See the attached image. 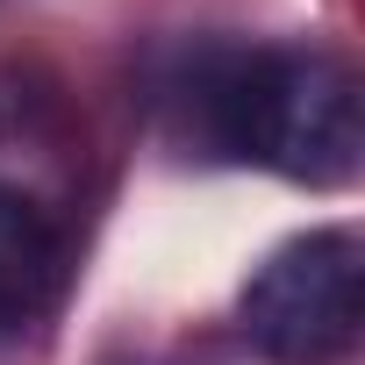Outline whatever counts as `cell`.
<instances>
[{
  "label": "cell",
  "instance_id": "obj_1",
  "mask_svg": "<svg viewBox=\"0 0 365 365\" xmlns=\"http://www.w3.org/2000/svg\"><path fill=\"white\" fill-rule=\"evenodd\" d=\"M172 115L208 158L258 165L301 187H344L365 150L358 79L329 51H244L208 43L179 65Z\"/></svg>",
  "mask_w": 365,
  "mask_h": 365
},
{
  "label": "cell",
  "instance_id": "obj_2",
  "mask_svg": "<svg viewBox=\"0 0 365 365\" xmlns=\"http://www.w3.org/2000/svg\"><path fill=\"white\" fill-rule=\"evenodd\" d=\"M237 329L265 365H336L365 329V251L351 230L279 244L237 294Z\"/></svg>",
  "mask_w": 365,
  "mask_h": 365
},
{
  "label": "cell",
  "instance_id": "obj_3",
  "mask_svg": "<svg viewBox=\"0 0 365 365\" xmlns=\"http://www.w3.org/2000/svg\"><path fill=\"white\" fill-rule=\"evenodd\" d=\"M65 287V230L58 215L0 179V329H29Z\"/></svg>",
  "mask_w": 365,
  "mask_h": 365
}]
</instances>
